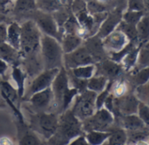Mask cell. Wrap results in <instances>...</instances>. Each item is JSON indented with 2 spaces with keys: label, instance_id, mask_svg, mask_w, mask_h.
<instances>
[{
  "label": "cell",
  "instance_id": "obj_28",
  "mask_svg": "<svg viewBox=\"0 0 149 145\" xmlns=\"http://www.w3.org/2000/svg\"><path fill=\"white\" fill-rule=\"evenodd\" d=\"M141 43L142 42H140L135 47H134L132 50H130L127 52V54L121 60V64L123 65L125 71H130L135 66V64L137 61V57H138V52H139L140 47L141 45Z\"/></svg>",
  "mask_w": 149,
  "mask_h": 145
},
{
  "label": "cell",
  "instance_id": "obj_21",
  "mask_svg": "<svg viewBox=\"0 0 149 145\" xmlns=\"http://www.w3.org/2000/svg\"><path fill=\"white\" fill-rule=\"evenodd\" d=\"M6 43L10 46L19 50L20 44V24L15 21L10 22L6 28Z\"/></svg>",
  "mask_w": 149,
  "mask_h": 145
},
{
  "label": "cell",
  "instance_id": "obj_6",
  "mask_svg": "<svg viewBox=\"0 0 149 145\" xmlns=\"http://www.w3.org/2000/svg\"><path fill=\"white\" fill-rule=\"evenodd\" d=\"M115 122V117L112 112L102 107L96 110L95 112L81 122L83 131L88 132L91 130L108 131Z\"/></svg>",
  "mask_w": 149,
  "mask_h": 145
},
{
  "label": "cell",
  "instance_id": "obj_22",
  "mask_svg": "<svg viewBox=\"0 0 149 145\" xmlns=\"http://www.w3.org/2000/svg\"><path fill=\"white\" fill-rule=\"evenodd\" d=\"M84 39L76 34H64L60 44L64 53L71 52L79 48L83 44Z\"/></svg>",
  "mask_w": 149,
  "mask_h": 145
},
{
  "label": "cell",
  "instance_id": "obj_49",
  "mask_svg": "<svg viewBox=\"0 0 149 145\" xmlns=\"http://www.w3.org/2000/svg\"><path fill=\"white\" fill-rule=\"evenodd\" d=\"M143 2H144V4H145V7H146V9L148 10V7H149V1L148 0H143Z\"/></svg>",
  "mask_w": 149,
  "mask_h": 145
},
{
  "label": "cell",
  "instance_id": "obj_9",
  "mask_svg": "<svg viewBox=\"0 0 149 145\" xmlns=\"http://www.w3.org/2000/svg\"><path fill=\"white\" fill-rule=\"evenodd\" d=\"M26 101L29 104V108H27L28 111L52 112L53 97L51 87L32 94Z\"/></svg>",
  "mask_w": 149,
  "mask_h": 145
},
{
  "label": "cell",
  "instance_id": "obj_33",
  "mask_svg": "<svg viewBox=\"0 0 149 145\" xmlns=\"http://www.w3.org/2000/svg\"><path fill=\"white\" fill-rule=\"evenodd\" d=\"M69 70L75 77L82 79H89L95 74V64H88L79 66L72 69H66Z\"/></svg>",
  "mask_w": 149,
  "mask_h": 145
},
{
  "label": "cell",
  "instance_id": "obj_26",
  "mask_svg": "<svg viewBox=\"0 0 149 145\" xmlns=\"http://www.w3.org/2000/svg\"><path fill=\"white\" fill-rule=\"evenodd\" d=\"M63 6L60 0H36V9L46 13H53Z\"/></svg>",
  "mask_w": 149,
  "mask_h": 145
},
{
  "label": "cell",
  "instance_id": "obj_46",
  "mask_svg": "<svg viewBox=\"0 0 149 145\" xmlns=\"http://www.w3.org/2000/svg\"><path fill=\"white\" fill-rule=\"evenodd\" d=\"M8 68H9V64L5 61L0 59V77H4Z\"/></svg>",
  "mask_w": 149,
  "mask_h": 145
},
{
  "label": "cell",
  "instance_id": "obj_8",
  "mask_svg": "<svg viewBox=\"0 0 149 145\" xmlns=\"http://www.w3.org/2000/svg\"><path fill=\"white\" fill-rule=\"evenodd\" d=\"M31 19L34 21L42 34L54 37L58 42L61 41L63 34L61 33L52 13H46L35 10L31 12Z\"/></svg>",
  "mask_w": 149,
  "mask_h": 145
},
{
  "label": "cell",
  "instance_id": "obj_12",
  "mask_svg": "<svg viewBox=\"0 0 149 145\" xmlns=\"http://www.w3.org/2000/svg\"><path fill=\"white\" fill-rule=\"evenodd\" d=\"M140 101L134 93H127L126 95L114 97L113 99V116H124L136 114Z\"/></svg>",
  "mask_w": 149,
  "mask_h": 145
},
{
  "label": "cell",
  "instance_id": "obj_14",
  "mask_svg": "<svg viewBox=\"0 0 149 145\" xmlns=\"http://www.w3.org/2000/svg\"><path fill=\"white\" fill-rule=\"evenodd\" d=\"M122 13H123V7L120 4L115 9L113 8L107 13V17L100 24L97 33L95 34L101 39L113 31L119 23L122 20Z\"/></svg>",
  "mask_w": 149,
  "mask_h": 145
},
{
  "label": "cell",
  "instance_id": "obj_40",
  "mask_svg": "<svg viewBox=\"0 0 149 145\" xmlns=\"http://www.w3.org/2000/svg\"><path fill=\"white\" fill-rule=\"evenodd\" d=\"M136 114L138 115V117L143 121V123H144L147 126H149L148 104L140 102V103H139V105H138V109H137Z\"/></svg>",
  "mask_w": 149,
  "mask_h": 145
},
{
  "label": "cell",
  "instance_id": "obj_2",
  "mask_svg": "<svg viewBox=\"0 0 149 145\" xmlns=\"http://www.w3.org/2000/svg\"><path fill=\"white\" fill-rule=\"evenodd\" d=\"M51 89L52 91V112L61 114L72 106V100L79 94L78 90L69 86L66 69L61 67L55 77Z\"/></svg>",
  "mask_w": 149,
  "mask_h": 145
},
{
  "label": "cell",
  "instance_id": "obj_34",
  "mask_svg": "<svg viewBox=\"0 0 149 145\" xmlns=\"http://www.w3.org/2000/svg\"><path fill=\"white\" fill-rule=\"evenodd\" d=\"M148 25H149V18H148V13L145 14L141 19L137 23L136 26V30H137V34H138V39L140 42H145V41H148L149 37V30H148Z\"/></svg>",
  "mask_w": 149,
  "mask_h": 145
},
{
  "label": "cell",
  "instance_id": "obj_20",
  "mask_svg": "<svg viewBox=\"0 0 149 145\" xmlns=\"http://www.w3.org/2000/svg\"><path fill=\"white\" fill-rule=\"evenodd\" d=\"M110 136L107 140L109 145H124L127 144V135L125 129L119 125H115V122L113 126L108 130Z\"/></svg>",
  "mask_w": 149,
  "mask_h": 145
},
{
  "label": "cell",
  "instance_id": "obj_17",
  "mask_svg": "<svg viewBox=\"0 0 149 145\" xmlns=\"http://www.w3.org/2000/svg\"><path fill=\"white\" fill-rule=\"evenodd\" d=\"M18 144L25 145L42 144V141L38 135L34 132L29 126L25 125L24 123L18 124Z\"/></svg>",
  "mask_w": 149,
  "mask_h": 145
},
{
  "label": "cell",
  "instance_id": "obj_16",
  "mask_svg": "<svg viewBox=\"0 0 149 145\" xmlns=\"http://www.w3.org/2000/svg\"><path fill=\"white\" fill-rule=\"evenodd\" d=\"M128 42L129 40L127 37L121 31L116 29L107 37L102 38L103 46L107 53L120 50L128 44Z\"/></svg>",
  "mask_w": 149,
  "mask_h": 145
},
{
  "label": "cell",
  "instance_id": "obj_7",
  "mask_svg": "<svg viewBox=\"0 0 149 145\" xmlns=\"http://www.w3.org/2000/svg\"><path fill=\"white\" fill-rule=\"evenodd\" d=\"M96 96V92L86 90L75 97V103L71 109L79 121H84L95 112Z\"/></svg>",
  "mask_w": 149,
  "mask_h": 145
},
{
  "label": "cell",
  "instance_id": "obj_42",
  "mask_svg": "<svg viewBox=\"0 0 149 145\" xmlns=\"http://www.w3.org/2000/svg\"><path fill=\"white\" fill-rule=\"evenodd\" d=\"M13 3L12 0H0V13L7 14L13 8Z\"/></svg>",
  "mask_w": 149,
  "mask_h": 145
},
{
  "label": "cell",
  "instance_id": "obj_41",
  "mask_svg": "<svg viewBox=\"0 0 149 145\" xmlns=\"http://www.w3.org/2000/svg\"><path fill=\"white\" fill-rule=\"evenodd\" d=\"M127 10H144L146 12H148V10L146 9L143 0H127Z\"/></svg>",
  "mask_w": 149,
  "mask_h": 145
},
{
  "label": "cell",
  "instance_id": "obj_23",
  "mask_svg": "<svg viewBox=\"0 0 149 145\" xmlns=\"http://www.w3.org/2000/svg\"><path fill=\"white\" fill-rule=\"evenodd\" d=\"M127 135V144H148L149 138L148 127L135 130H126Z\"/></svg>",
  "mask_w": 149,
  "mask_h": 145
},
{
  "label": "cell",
  "instance_id": "obj_30",
  "mask_svg": "<svg viewBox=\"0 0 149 145\" xmlns=\"http://www.w3.org/2000/svg\"><path fill=\"white\" fill-rule=\"evenodd\" d=\"M15 14L31 13L36 9V0H15L13 8Z\"/></svg>",
  "mask_w": 149,
  "mask_h": 145
},
{
  "label": "cell",
  "instance_id": "obj_44",
  "mask_svg": "<svg viewBox=\"0 0 149 145\" xmlns=\"http://www.w3.org/2000/svg\"><path fill=\"white\" fill-rule=\"evenodd\" d=\"M70 145H89L86 137H85V134L79 135L78 137H76L75 138H73L70 143Z\"/></svg>",
  "mask_w": 149,
  "mask_h": 145
},
{
  "label": "cell",
  "instance_id": "obj_36",
  "mask_svg": "<svg viewBox=\"0 0 149 145\" xmlns=\"http://www.w3.org/2000/svg\"><path fill=\"white\" fill-rule=\"evenodd\" d=\"M69 86L78 90L79 94L87 90V79H82L75 77L69 70H66Z\"/></svg>",
  "mask_w": 149,
  "mask_h": 145
},
{
  "label": "cell",
  "instance_id": "obj_18",
  "mask_svg": "<svg viewBox=\"0 0 149 145\" xmlns=\"http://www.w3.org/2000/svg\"><path fill=\"white\" fill-rule=\"evenodd\" d=\"M0 59L11 66H19V64H21L19 51L6 42L0 44Z\"/></svg>",
  "mask_w": 149,
  "mask_h": 145
},
{
  "label": "cell",
  "instance_id": "obj_11",
  "mask_svg": "<svg viewBox=\"0 0 149 145\" xmlns=\"http://www.w3.org/2000/svg\"><path fill=\"white\" fill-rule=\"evenodd\" d=\"M88 64H95V62L83 44L76 50L63 55V67L65 69H72Z\"/></svg>",
  "mask_w": 149,
  "mask_h": 145
},
{
  "label": "cell",
  "instance_id": "obj_25",
  "mask_svg": "<svg viewBox=\"0 0 149 145\" xmlns=\"http://www.w3.org/2000/svg\"><path fill=\"white\" fill-rule=\"evenodd\" d=\"M149 64V46L148 41H145L141 43V45L140 47L139 52H138V57H137V61L135 64V66L131 72H134L136 70H139L141 69L148 67Z\"/></svg>",
  "mask_w": 149,
  "mask_h": 145
},
{
  "label": "cell",
  "instance_id": "obj_4",
  "mask_svg": "<svg viewBox=\"0 0 149 145\" xmlns=\"http://www.w3.org/2000/svg\"><path fill=\"white\" fill-rule=\"evenodd\" d=\"M40 55L44 69H60L63 67V50L54 37L42 34L40 38Z\"/></svg>",
  "mask_w": 149,
  "mask_h": 145
},
{
  "label": "cell",
  "instance_id": "obj_10",
  "mask_svg": "<svg viewBox=\"0 0 149 145\" xmlns=\"http://www.w3.org/2000/svg\"><path fill=\"white\" fill-rule=\"evenodd\" d=\"M59 69H44L30 83L27 90H24L23 97L28 98L32 94L51 87Z\"/></svg>",
  "mask_w": 149,
  "mask_h": 145
},
{
  "label": "cell",
  "instance_id": "obj_48",
  "mask_svg": "<svg viewBox=\"0 0 149 145\" xmlns=\"http://www.w3.org/2000/svg\"><path fill=\"white\" fill-rule=\"evenodd\" d=\"M61 1V3L64 4V5H65V6H70L71 5V3H72V1L73 0H60Z\"/></svg>",
  "mask_w": 149,
  "mask_h": 145
},
{
  "label": "cell",
  "instance_id": "obj_24",
  "mask_svg": "<svg viewBox=\"0 0 149 145\" xmlns=\"http://www.w3.org/2000/svg\"><path fill=\"white\" fill-rule=\"evenodd\" d=\"M11 77L17 85V91L20 98L24 97L25 90V80L27 77V73L23 70L19 66H12Z\"/></svg>",
  "mask_w": 149,
  "mask_h": 145
},
{
  "label": "cell",
  "instance_id": "obj_50",
  "mask_svg": "<svg viewBox=\"0 0 149 145\" xmlns=\"http://www.w3.org/2000/svg\"><path fill=\"white\" fill-rule=\"evenodd\" d=\"M98 1L100 3H108L111 0H98Z\"/></svg>",
  "mask_w": 149,
  "mask_h": 145
},
{
  "label": "cell",
  "instance_id": "obj_29",
  "mask_svg": "<svg viewBox=\"0 0 149 145\" xmlns=\"http://www.w3.org/2000/svg\"><path fill=\"white\" fill-rule=\"evenodd\" d=\"M116 30L121 31L129 41L131 42H135V43H140L138 39V34H137V30L136 26L134 24L128 23L125 22L124 20H121L119 24L116 27Z\"/></svg>",
  "mask_w": 149,
  "mask_h": 145
},
{
  "label": "cell",
  "instance_id": "obj_45",
  "mask_svg": "<svg viewBox=\"0 0 149 145\" xmlns=\"http://www.w3.org/2000/svg\"><path fill=\"white\" fill-rule=\"evenodd\" d=\"M6 23H0V44L6 42Z\"/></svg>",
  "mask_w": 149,
  "mask_h": 145
},
{
  "label": "cell",
  "instance_id": "obj_52",
  "mask_svg": "<svg viewBox=\"0 0 149 145\" xmlns=\"http://www.w3.org/2000/svg\"><path fill=\"white\" fill-rule=\"evenodd\" d=\"M12 1H15V0H12Z\"/></svg>",
  "mask_w": 149,
  "mask_h": 145
},
{
  "label": "cell",
  "instance_id": "obj_31",
  "mask_svg": "<svg viewBox=\"0 0 149 145\" xmlns=\"http://www.w3.org/2000/svg\"><path fill=\"white\" fill-rule=\"evenodd\" d=\"M131 78L128 81L129 85H133L134 88L138 85L148 83L149 79V68L146 67L136 70L134 72H131Z\"/></svg>",
  "mask_w": 149,
  "mask_h": 145
},
{
  "label": "cell",
  "instance_id": "obj_47",
  "mask_svg": "<svg viewBox=\"0 0 149 145\" xmlns=\"http://www.w3.org/2000/svg\"><path fill=\"white\" fill-rule=\"evenodd\" d=\"M9 21V17L4 13H0V23H6V22Z\"/></svg>",
  "mask_w": 149,
  "mask_h": 145
},
{
  "label": "cell",
  "instance_id": "obj_43",
  "mask_svg": "<svg viewBox=\"0 0 149 145\" xmlns=\"http://www.w3.org/2000/svg\"><path fill=\"white\" fill-rule=\"evenodd\" d=\"M113 99H114L113 95L112 93H110L107 96V97L106 98V100L104 102V104H103V107H105L107 110H108L113 114Z\"/></svg>",
  "mask_w": 149,
  "mask_h": 145
},
{
  "label": "cell",
  "instance_id": "obj_13",
  "mask_svg": "<svg viewBox=\"0 0 149 145\" xmlns=\"http://www.w3.org/2000/svg\"><path fill=\"white\" fill-rule=\"evenodd\" d=\"M125 70L121 63H116L107 57L95 64L96 76H103L108 80H116L123 75Z\"/></svg>",
  "mask_w": 149,
  "mask_h": 145
},
{
  "label": "cell",
  "instance_id": "obj_51",
  "mask_svg": "<svg viewBox=\"0 0 149 145\" xmlns=\"http://www.w3.org/2000/svg\"><path fill=\"white\" fill-rule=\"evenodd\" d=\"M84 1H85V2H86V3H87V2H89V1H91V0H84Z\"/></svg>",
  "mask_w": 149,
  "mask_h": 145
},
{
  "label": "cell",
  "instance_id": "obj_15",
  "mask_svg": "<svg viewBox=\"0 0 149 145\" xmlns=\"http://www.w3.org/2000/svg\"><path fill=\"white\" fill-rule=\"evenodd\" d=\"M83 44L92 56L95 64L107 57V52L103 46L102 39L98 36L93 35L86 37V39H84Z\"/></svg>",
  "mask_w": 149,
  "mask_h": 145
},
{
  "label": "cell",
  "instance_id": "obj_39",
  "mask_svg": "<svg viewBox=\"0 0 149 145\" xmlns=\"http://www.w3.org/2000/svg\"><path fill=\"white\" fill-rule=\"evenodd\" d=\"M109 7L110 6L107 5V3H100L98 0H91L86 3V9L91 15L104 11H109Z\"/></svg>",
  "mask_w": 149,
  "mask_h": 145
},
{
  "label": "cell",
  "instance_id": "obj_3",
  "mask_svg": "<svg viewBox=\"0 0 149 145\" xmlns=\"http://www.w3.org/2000/svg\"><path fill=\"white\" fill-rule=\"evenodd\" d=\"M85 134L82 129L81 121L73 114L71 107L58 115V124L55 134L48 139L52 144H69L76 137Z\"/></svg>",
  "mask_w": 149,
  "mask_h": 145
},
{
  "label": "cell",
  "instance_id": "obj_1",
  "mask_svg": "<svg viewBox=\"0 0 149 145\" xmlns=\"http://www.w3.org/2000/svg\"><path fill=\"white\" fill-rule=\"evenodd\" d=\"M42 33L32 19L24 21L20 24L19 53L26 71L37 73L44 66L40 55V38Z\"/></svg>",
  "mask_w": 149,
  "mask_h": 145
},
{
  "label": "cell",
  "instance_id": "obj_37",
  "mask_svg": "<svg viewBox=\"0 0 149 145\" xmlns=\"http://www.w3.org/2000/svg\"><path fill=\"white\" fill-rule=\"evenodd\" d=\"M148 12H146L144 10H127L126 11H124L122 13V20H124L125 22L131 23V24H134L136 25L137 23L141 19V17L147 14Z\"/></svg>",
  "mask_w": 149,
  "mask_h": 145
},
{
  "label": "cell",
  "instance_id": "obj_5",
  "mask_svg": "<svg viewBox=\"0 0 149 145\" xmlns=\"http://www.w3.org/2000/svg\"><path fill=\"white\" fill-rule=\"evenodd\" d=\"M30 112L29 127L45 140L50 139L56 132L58 124V114L55 112Z\"/></svg>",
  "mask_w": 149,
  "mask_h": 145
},
{
  "label": "cell",
  "instance_id": "obj_38",
  "mask_svg": "<svg viewBox=\"0 0 149 145\" xmlns=\"http://www.w3.org/2000/svg\"><path fill=\"white\" fill-rule=\"evenodd\" d=\"M134 96L137 99L144 104H149V85L148 83L138 85L134 88Z\"/></svg>",
  "mask_w": 149,
  "mask_h": 145
},
{
  "label": "cell",
  "instance_id": "obj_19",
  "mask_svg": "<svg viewBox=\"0 0 149 145\" xmlns=\"http://www.w3.org/2000/svg\"><path fill=\"white\" fill-rule=\"evenodd\" d=\"M115 120L118 121V125L126 130H135L148 127L143 123V121L138 117L137 114L118 116L115 117Z\"/></svg>",
  "mask_w": 149,
  "mask_h": 145
},
{
  "label": "cell",
  "instance_id": "obj_35",
  "mask_svg": "<svg viewBox=\"0 0 149 145\" xmlns=\"http://www.w3.org/2000/svg\"><path fill=\"white\" fill-rule=\"evenodd\" d=\"M129 90V83H127L125 79H121L120 77L114 80L112 85L111 93L114 97H120L127 93Z\"/></svg>",
  "mask_w": 149,
  "mask_h": 145
},
{
  "label": "cell",
  "instance_id": "obj_27",
  "mask_svg": "<svg viewBox=\"0 0 149 145\" xmlns=\"http://www.w3.org/2000/svg\"><path fill=\"white\" fill-rule=\"evenodd\" d=\"M110 136L109 131L91 130L85 133V137L89 145L103 144L108 139Z\"/></svg>",
  "mask_w": 149,
  "mask_h": 145
},
{
  "label": "cell",
  "instance_id": "obj_32",
  "mask_svg": "<svg viewBox=\"0 0 149 145\" xmlns=\"http://www.w3.org/2000/svg\"><path fill=\"white\" fill-rule=\"evenodd\" d=\"M108 83V79L103 76H93L87 80V90L96 92L97 94L102 91Z\"/></svg>",
  "mask_w": 149,
  "mask_h": 145
}]
</instances>
